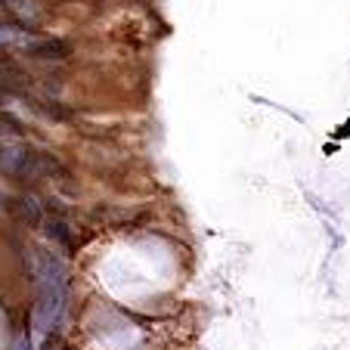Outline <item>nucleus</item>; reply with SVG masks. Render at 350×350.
I'll return each mask as SVG.
<instances>
[{
    "mask_svg": "<svg viewBox=\"0 0 350 350\" xmlns=\"http://www.w3.org/2000/svg\"><path fill=\"white\" fill-rule=\"evenodd\" d=\"M10 211H13L22 224H38L40 220V208L31 198H13V202H10Z\"/></svg>",
    "mask_w": 350,
    "mask_h": 350,
    "instance_id": "20e7f679",
    "label": "nucleus"
},
{
    "mask_svg": "<svg viewBox=\"0 0 350 350\" xmlns=\"http://www.w3.org/2000/svg\"><path fill=\"white\" fill-rule=\"evenodd\" d=\"M0 171L19 180L66 177V167L53 152L34 149L25 139H0Z\"/></svg>",
    "mask_w": 350,
    "mask_h": 350,
    "instance_id": "f257e3e1",
    "label": "nucleus"
},
{
    "mask_svg": "<svg viewBox=\"0 0 350 350\" xmlns=\"http://www.w3.org/2000/svg\"><path fill=\"white\" fill-rule=\"evenodd\" d=\"M0 66H10V50L0 44Z\"/></svg>",
    "mask_w": 350,
    "mask_h": 350,
    "instance_id": "39448f33",
    "label": "nucleus"
},
{
    "mask_svg": "<svg viewBox=\"0 0 350 350\" xmlns=\"http://www.w3.org/2000/svg\"><path fill=\"white\" fill-rule=\"evenodd\" d=\"M25 53L40 62H62L68 59V44L59 38H44V40H34V44H25Z\"/></svg>",
    "mask_w": 350,
    "mask_h": 350,
    "instance_id": "f03ea898",
    "label": "nucleus"
},
{
    "mask_svg": "<svg viewBox=\"0 0 350 350\" xmlns=\"http://www.w3.org/2000/svg\"><path fill=\"white\" fill-rule=\"evenodd\" d=\"M28 127L13 112H0V139H25Z\"/></svg>",
    "mask_w": 350,
    "mask_h": 350,
    "instance_id": "7ed1b4c3",
    "label": "nucleus"
},
{
    "mask_svg": "<svg viewBox=\"0 0 350 350\" xmlns=\"http://www.w3.org/2000/svg\"><path fill=\"white\" fill-rule=\"evenodd\" d=\"M3 96H7V93H3V90H0V106H3Z\"/></svg>",
    "mask_w": 350,
    "mask_h": 350,
    "instance_id": "423d86ee",
    "label": "nucleus"
}]
</instances>
